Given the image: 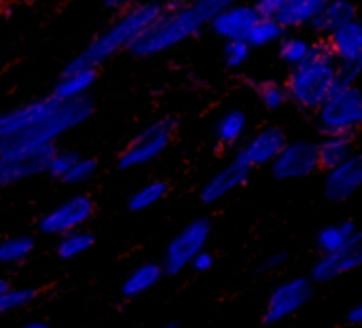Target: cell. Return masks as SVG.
Instances as JSON below:
<instances>
[{
    "mask_svg": "<svg viewBox=\"0 0 362 328\" xmlns=\"http://www.w3.org/2000/svg\"><path fill=\"white\" fill-rule=\"evenodd\" d=\"M238 0H185L174 8H163L159 19L132 45L136 57H155L176 45L197 36L210 21Z\"/></svg>",
    "mask_w": 362,
    "mask_h": 328,
    "instance_id": "1",
    "label": "cell"
},
{
    "mask_svg": "<svg viewBox=\"0 0 362 328\" xmlns=\"http://www.w3.org/2000/svg\"><path fill=\"white\" fill-rule=\"evenodd\" d=\"M161 13H163L161 0H142V2L129 4L70 64L100 68L112 55H117L121 51H129L132 45L159 19Z\"/></svg>",
    "mask_w": 362,
    "mask_h": 328,
    "instance_id": "2",
    "label": "cell"
},
{
    "mask_svg": "<svg viewBox=\"0 0 362 328\" xmlns=\"http://www.w3.org/2000/svg\"><path fill=\"white\" fill-rule=\"evenodd\" d=\"M337 85V62L329 51L325 38L314 40L308 57L291 68L284 83L288 102L305 112H316V108L327 100V95Z\"/></svg>",
    "mask_w": 362,
    "mask_h": 328,
    "instance_id": "3",
    "label": "cell"
},
{
    "mask_svg": "<svg viewBox=\"0 0 362 328\" xmlns=\"http://www.w3.org/2000/svg\"><path fill=\"white\" fill-rule=\"evenodd\" d=\"M93 115V102L89 98L81 100H68L53 106L49 115H45L40 121L30 125L28 129L6 138L0 142V153H17V151H34L42 146H55L57 138L68 134L70 129L83 125Z\"/></svg>",
    "mask_w": 362,
    "mask_h": 328,
    "instance_id": "4",
    "label": "cell"
},
{
    "mask_svg": "<svg viewBox=\"0 0 362 328\" xmlns=\"http://www.w3.org/2000/svg\"><path fill=\"white\" fill-rule=\"evenodd\" d=\"M362 123V95L358 85L337 83L316 108V125L322 136H356Z\"/></svg>",
    "mask_w": 362,
    "mask_h": 328,
    "instance_id": "5",
    "label": "cell"
},
{
    "mask_svg": "<svg viewBox=\"0 0 362 328\" xmlns=\"http://www.w3.org/2000/svg\"><path fill=\"white\" fill-rule=\"evenodd\" d=\"M176 134V121L165 117L159 121H153L151 125H146L144 129H140L132 142L123 148V153L119 155V168L121 170H136L142 165L153 163L155 159H159L168 146L172 144V138Z\"/></svg>",
    "mask_w": 362,
    "mask_h": 328,
    "instance_id": "6",
    "label": "cell"
},
{
    "mask_svg": "<svg viewBox=\"0 0 362 328\" xmlns=\"http://www.w3.org/2000/svg\"><path fill=\"white\" fill-rule=\"evenodd\" d=\"M212 233V225L208 218H197L193 223H189L185 229H180L168 244L161 267L163 274L168 276H176L182 274L195 254H199L202 250H206V244L210 240Z\"/></svg>",
    "mask_w": 362,
    "mask_h": 328,
    "instance_id": "7",
    "label": "cell"
},
{
    "mask_svg": "<svg viewBox=\"0 0 362 328\" xmlns=\"http://www.w3.org/2000/svg\"><path fill=\"white\" fill-rule=\"evenodd\" d=\"M95 212V204L89 195H72L45 212L38 221V231L49 238H62L70 231L83 229Z\"/></svg>",
    "mask_w": 362,
    "mask_h": 328,
    "instance_id": "8",
    "label": "cell"
},
{
    "mask_svg": "<svg viewBox=\"0 0 362 328\" xmlns=\"http://www.w3.org/2000/svg\"><path fill=\"white\" fill-rule=\"evenodd\" d=\"M312 297H314V284L310 282V278H291L280 282L267 299L263 322L278 324L295 316L312 301Z\"/></svg>",
    "mask_w": 362,
    "mask_h": 328,
    "instance_id": "9",
    "label": "cell"
},
{
    "mask_svg": "<svg viewBox=\"0 0 362 328\" xmlns=\"http://www.w3.org/2000/svg\"><path fill=\"white\" fill-rule=\"evenodd\" d=\"M272 176L278 180H301L320 170L316 142L310 140H286L278 157L269 163Z\"/></svg>",
    "mask_w": 362,
    "mask_h": 328,
    "instance_id": "10",
    "label": "cell"
},
{
    "mask_svg": "<svg viewBox=\"0 0 362 328\" xmlns=\"http://www.w3.org/2000/svg\"><path fill=\"white\" fill-rule=\"evenodd\" d=\"M55 146H42L34 151L0 153V189L15 187L23 180L47 172V163Z\"/></svg>",
    "mask_w": 362,
    "mask_h": 328,
    "instance_id": "11",
    "label": "cell"
},
{
    "mask_svg": "<svg viewBox=\"0 0 362 328\" xmlns=\"http://www.w3.org/2000/svg\"><path fill=\"white\" fill-rule=\"evenodd\" d=\"M286 140L288 138L282 127H276V125L263 127L244 142V146L238 151L235 157H240L252 170L263 168V165H269L278 157V153L282 151Z\"/></svg>",
    "mask_w": 362,
    "mask_h": 328,
    "instance_id": "12",
    "label": "cell"
},
{
    "mask_svg": "<svg viewBox=\"0 0 362 328\" xmlns=\"http://www.w3.org/2000/svg\"><path fill=\"white\" fill-rule=\"evenodd\" d=\"M362 184V161L358 155L350 157L348 161L327 170L325 174V197L331 204H344L352 199Z\"/></svg>",
    "mask_w": 362,
    "mask_h": 328,
    "instance_id": "13",
    "label": "cell"
},
{
    "mask_svg": "<svg viewBox=\"0 0 362 328\" xmlns=\"http://www.w3.org/2000/svg\"><path fill=\"white\" fill-rule=\"evenodd\" d=\"M250 174H252V168H248L240 157H233L210 180H206V184L199 191L202 201L206 206H212V204L223 201L227 195H231L233 191H238L240 187H244L248 182Z\"/></svg>",
    "mask_w": 362,
    "mask_h": 328,
    "instance_id": "14",
    "label": "cell"
},
{
    "mask_svg": "<svg viewBox=\"0 0 362 328\" xmlns=\"http://www.w3.org/2000/svg\"><path fill=\"white\" fill-rule=\"evenodd\" d=\"M257 19H259V15L252 8V4H246V2L238 0V2H233L229 6H225L210 21V28L223 40H246L248 32L252 30Z\"/></svg>",
    "mask_w": 362,
    "mask_h": 328,
    "instance_id": "15",
    "label": "cell"
},
{
    "mask_svg": "<svg viewBox=\"0 0 362 328\" xmlns=\"http://www.w3.org/2000/svg\"><path fill=\"white\" fill-rule=\"evenodd\" d=\"M362 261L361 244L337 250V252H327L320 254V259L312 265L310 271V282L312 284H329L335 282L341 276L352 274Z\"/></svg>",
    "mask_w": 362,
    "mask_h": 328,
    "instance_id": "16",
    "label": "cell"
},
{
    "mask_svg": "<svg viewBox=\"0 0 362 328\" xmlns=\"http://www.w3.org/2000/svg\"><path fill=\"white\" fill-rule=\"evenodd\" d=\"M329 51L333 53L337 66L362 68V25L358 21L346 23L325 36Z\"/></svg>",
    "mask_w": 362,
    "mask_h": 328,
    "instance_id": "17",
    "label": "cell"
},
{
    "mask_svg": "<svg viewBox=\"0 0 362 328\" xmlns=\"http://www.w3.org/2000/svg\"><path fill=\"white\" fill-rule=\"evenodd\" d=\"M55 104H57V98L47 95V98L28 102L23 106H17L13 110L0 112V142L23 131V129H28L36 121H40L45 115H49L53 110Z\"/></svg>",
    "mask_w": 362,
    "mask_h": 328,
    "instance_id": "18",
    "label": "cell"
},
{
    "mask_svg": "<svg viewBox=\"0 0 362 328\" xmlns=\"http://www.w3.org/2000/svg\"><path fill=\"white\" fill-rule=\"evenodd\" d=\"M98 78V68L91 66H76L68 64V68L62 72L57 85L53 87V98L68 102V100H81L87 98V91L93 87Z\"/></svg>",
    "mask_w": 362,
    "mask_h": 328,
    "instance_id": "19",
    "label": "cell"
},
{
    "mask_svg": "<svg viewBox=\"0 0 362 328\" xmlns=\"http://www.w3.org/2000/svg\"><path fill=\"white\" fill-rule=\"evenodd\" d=\"M356 244H361V231L354 225V221H341L335 225H327L316 235V246L322 254L337 252V250H344V248H350Z\"/></svg>",
    "mask_w": 362,
    "mask_h": 328,
    "instance_id": "20",
    "label": "cell"
},
{
    "mask_svg": "<svg viewBox=\"0 0 362 328\" xmlns=\"http://www.w3.org/2000/svg\"><path fill=\"white\" fill-rule=\"evenodd\" d=\"M316 155L320 170L327 172L356 155L354 136H322V140L316 142Z\"/></svg>",
    "mask_w": 362,
    "mask_h": 328,
    "instance_id": "21",
    "label": "cell"
},
{
    "mask_svg": "<svg viewBox=\"0 0 362 328\" xmlns=\"http://www.w3.org/2000/svg\"><path fill=\"white\" fill-rule=\"evenodd\" d=\"M352 21H358V8L352 0H327L325 8L320 11L318 19L312 23V28L327 36L329 32L346 25V23H352Z\"/></svg>",
    "mask_w": 362,
    "mask_h": 328,
    "instance_id": "22",
    "label": "cell"
},
{
    "mask_svg": "<svg viewBox=\"0 0 362 328\" xmlns=\"http://www.w3.org/2000/svg\"><path fill=\"white\" fill-rule=\"evenodd\" d=\"M325 4L327 0H286L284 8L278 15V21L284 30H297L305 25L312 28Z\"/></svg>",
    "mask_w": 362,
    "mask_h": 328,
    "instance_id": "23",
    "label": "cell"
},
{
    "mask_svg": "<svg viewBox=\"0 0 362 328\" xmlns=\"http://www.w3.org/2000/svg\"><path fill=\"white\" fill-rule=\"evenodd\" d=\"M163 267L161 263H142L138 267H134L129 271V276L125 278V282L121 284V295L125 299H136L146 295L148 291H153L161 278H163Z\"/></svg>",
    "mask_w": 362,
    "mask_h": 328,
    "instance_id": "24",
    "label": "cell"
},
{
    "mask_svg": "<svg viewBox=\"0 0 362 328\" xmlns=\"http://www.w3.org/2000/svg\"><path fill=\"white\" fill-rule=\"evenodd\" d=\"M246 129H248V117L244 110L240 108H233V110H227L218 123H216V142L225 148L229 146H238L244 136H246Z\"/></svg>",
    "mask_w": 362,
    "mask_h": 328,
    "instance_id": "25",
    "label": "cell"
},
{
    "mask_svg": "<svg viewBox=\"0 0 362 328\" xmlns=\"http://www.w3.org/2000/svg\"><path fill=\"white\" fill-rule=\"evenodd\" d=\"M93 244H95V235L93 233L76 229V231H70V233H66V235H62L57 240L55 254L62 261H74V259L83 257L87 250H91Z\"/></svg>",
    "mask_w": 362,
    "mask_h": 328,
    "instance_id": "26",
    "label": "cell"
},
{
    "mask_svg": "<svg viewBox=\"0 0 362 328\" xmlns=\"http://www.w3.org/2000/svg\"><path fill=\"white\" fill-rule=\"evenodd\" d=\"M36 242L32 235H13L0 240V265H19L34 252Z\"/></svg>",
    "mask_w": 362,
    "mask_h": 328,
    "instance_id": "27",
    "label": "cell"
},
{
    "mask_svg": "<svg viewBox=\"0 0 362 328\" xmlns=\"http://www.w3.org/2000/svg\"><path fill=\"white\" fill-rule=\"evenodd\" d=\"M165 195H168V182H163V180H151V182L142 184L138 191L132 193L127 206H129L132 212H144V210L155 208L159 201H163Z\"/></svg>",
    "mask_w": 362,
    "mask_h": 328,
    "instance_id": "28",
    "label": "cell"
},
{
    "mask_svg": "<svg viewBox=\"0 0 362 328\" xmlns=\"http://www.w3.org/2000/svg\"><path fill=\"white\" fill-rule=\"evenodd\" d=\"M286 34V30L280 25L278 19H267V17H259L257 23L252 25V30L248 32V45L255 47H269L280 42V38Z\"/></svg>",
    "mask_w": 362,
    "mask_h": 328,
    "instance_id": "29",
    "label": "cell"
},
{
    "mask_svg": "<svg viewBox=\"0 0 362 328\" xmlns=\"http://www.w3.org/2000/svg\"><path fill=\"white\" fill-rule=\"evenodd\" d=\"M310 47H312V40L297 36V34H284L278 42V55L286 66L295 68L308 57Z\"/></svg>",
    "mask_w": 362,
    "mask_h": 328,
    "instance_id": "30",
    "label": "cell"
},
{
    "mask_svg": "<svg viewBox=\"0 0 362 328\" xmlns=\"http://www.w3.org/2000/svg\"><path fill=\"white\" fill-rule=\"evenodd\" d=\"M257 98L267 110H280L284 104H288L286 87L278 81H261L257 85Z\"/></svg>",
    "mask_w": 362,
    "mask_h": 328,
    "instance_id": "31",
    "label": "cell"
},
{
    "mask_svg": "<svg viewBox=\"0 0 362 328\" xmlns=\"http://www.w3.org/2000/svg\"><path fill=\"white\" fill-rule=\"evenodd\" d=\"M95 174H98V161L95 159H91V157H76V161L66 172L62 182H66L70 187H78V184L89 182Z\"/></svg>",
    "mask_w": 362,
    "mask_h": 328,
    "instance_id": "32",
    "label": "cell"
},
{
    "mask_svg": "<svg viewBox=\"0 0 362 328\" xmlns=\"http://www.w3.org/2000/svg\"><path fill=\"white\" fill-rule=\"evenodd\" d=\"M36 297L34 288H8L2 297H0V316L13 314L25 305H30Z\"/></svg>",
    "mask_w": 362,
    "mask_h": 328,
    "instance_id": "33",
    "label": "cell"
},
{
    "mask_svg": "<svg viewBox=\"0 0 362 328\" xmlns=\"http://www.w3.org/2000/svg\"><path fill=\"white\" fill-rule=\"evenodd\" d=\"M252 47L248 45V40H225L223 47V57L227 68H242L248 59H250Z\"/></svg>",
    "mask_w": 362,
    "mask_h": 328,
    "instance_id": "34",
    "label": "cell"
},
{
    "mask_svg": "<svg viewBox=\"0 0 362 328\" xmlns=\"http://www.w3.org/2000/svg\"><path fill=\"white\" fill-rule=\"evenodd\" d=\"M76 153H72V151H53V155H51V159H49V163H47V172L45 174H49L51 178H57V180H62L64 176H66V172L72 168V163L76 161Z\"/></svg>",
    "mask_w": 362,
    "mask_h": 328,
    "instance_id": "35",
    "label": "cell"
},
{
    "mask_svg": "<svg viewBox=\"0 0 362 328\" xmlns=\"http://www.w3.org/2000/svg\"><path fill=\"white\" fill-rule=\"evenodd\" d=\"M286 0H255L252 8L257 11L259 17H267V19H278L280 11L284 8Z\"/></svg>",
    "mask_w": 362,
    "mask_h": 328,
    "instance_id": "36",
    "label": "cell"
},
{
    "mask_svg": "<svg viewBox=\"0 0 362 328\" xmlns=\"http://www.w3.org/2000/svg\"><path fill=\"white\" fill-rule=\"evenodd\" d=\"M214 263H216V261H214V254L208 252V250H202L199 254L193 257V261H191L189 267H193L195 274H208V271L214 267Z\"/></svg>",
    "mask_w": 362,
    "mask_h": 328,
    "instance_id": "37",
    "label": "cell"
},
{
    "mask_svg": "<svg viewBox=\"0 0 362 328\" xmlns=\"http://www.w3.org/2000/svg\"><path fill=\"white\" fill-rule=\"evenodd\" d=\"M286 261H288V254H286V252H274V254H269V257L263 261L261 269H263V271H278Z\"/></svg>",
    "mask_w": 362,
    "mask_h": 328,
    "instance_id": "38",
    "label": "cell"
},
{
    "mask_svg": "<svg viewBox=\"0 0 362 328\" xmlns=\"http://www.w3.org/2000/svg\"><path fill=\"white\" fill-rule=\"evenodd\" d=\"M362 322V308L361 305H352L348 312H346V324L350 327H358Z\"/></svg>",
    "mask_w": 362,
    "mask_h": 328,
    "instance_id": "39",
    "label": "cell"
},
{
    "mask_svg": "<svg viewBox=\"0 0 362 328\" xmlns=\"http://www.w3.org/2000/svg\"><path fill=\"white\" fill-rule=\"evenodd\" d=\"M21 328H51L47 322H40V320H34V322H28V324H23Z\"/></svg>",
    "mask_w": 362,
    "mask_h": 328,
    "instance_id": "40",
    "label": "cell"
},
{
    "mask_svg": "<svg viewBox=\"0 0 362 328\" xmlns=\"http://www.w3.org/2000/svg\"><path fill=\"white\" fill-rule=\"evenodd\" d=\"M129 0H106V6H115V8H119V6H123V4H127Z\"/></svg>",
    "mask_w": 362,
    "mask_h": 328,
    "instance_id": "41",
    "label": "cell"
},
{
    "mask_svg": "<svg viewBox=\"0 0 362 328\" xmlns=\"http://www.w3.org/2000/svg\"><path fill=\"white\" fill-rule=\"evenodd\" d=\"M8 288H11V284H8V282H6L4 278H0V297H2V295H4V293L8 291Z\"/></svg>",
    "mask_w": 362,
    "mask_h": 328,
    "instance_id": "42",
    "label": "cell"
},
{
    "mask_svg": "<svg viewBox=\"0 0 362 328\" xmlns=\"http://www.w3.org/2000/svg\"><path fill=\"white\" fill-rule=\"evenodd\" d=\"M8 4H11V0H0V15L6 11V6H8Z\"/></svg>",
    "mask_w": 362,
    "mask_h": 328,
    "instance_id": "43",
    "label": "cell"
},
{
    "mask_svg": "<svg viewBox=\"0 0 362 328\" xmlns=\"http://www.w3.org/2000/svg\"><path fill=\"white\" fill-rule=\"evenodd\" d=\"M161 328H176V324H165V327H161Z\"/></svg>",
    "mask_w": 362,
    "mask_h": 328,
    "instance_id": "44",
    "label": "cell"
}]
</instances>
